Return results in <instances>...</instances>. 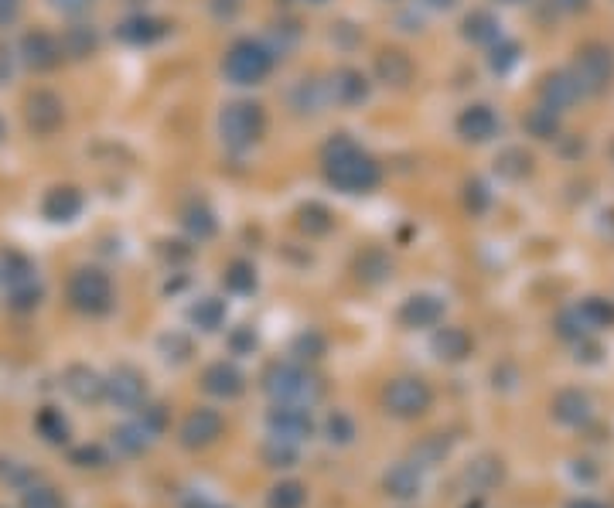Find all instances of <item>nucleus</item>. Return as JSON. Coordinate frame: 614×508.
Returning <instances> with one entry per match:
<instances>
[{
    "label": "nucleus",
    "mask_w": 614,
    "mask_h": 508,
    "mask_svg": "<svg viewBox=\"0 0 614 508\" xmlns=\"http://www.w3.org/2000/svg\"><path fill=\"white\" fill-rule=\"evenodd\" d=\"M297 457H301V444H294V440L267 437V444H263V461L270 468H294Z\"/></svg>",
    "instance_id": "obj_30"
},
{
    "label": "nucleus",
    "mask_w": 614,
    "mask_h": 508,
    "mask_svg": "<svg viewBox=\"0 0 614 508\" xmlns=\"http://www.w3.org/2000/svg\"><path fill=\"white\" fill-rule=\"evenodd\" d=\"M18 11H21L18 0H0V24H11L18 18Z\"/></svg>",
    "instance_id": "obj_51"
},
{
    "label": "nucleus",
    "mask_w": 614,
    "mask_h": 508,
    "mask_svg": "<svg viewBox=\"0 0 614 508\" xmlns=\"http://www.w3.org/2000/svg\"><path fill=\"white\" fill-rule=\"evenodd\" d=\"M48 4H52L58 14H72V18H76V14H86L89 11V4H93V0H48Z\"/></svg>",
    "instance_id": "obj_50"
},
{
    "label": "nucleus",
    "mask_w": 614,
    "mask_h": 508,
    "mask_svg": "<svg viewBox=\"0 0 614 508\" xmlns=\"http://www.w3.org/2000/svg\"><path fill=\"white\" fill-rule=\"evenodd\" d=\"M325 437L331 440V444H352L355 440V423H352V416L342 413V410H335L328 416V423H325Z\"/></svg>",
    "instance_id": "obj_38"
},
{
    "label": "nucleus",
    "mask_w": 614,
    "mask_h": 508,
    "mask_svg": "<svg viewBox=\"0 0 614 508\" xmlns=\"http://www.w3.org/2000/svg\"><path fill=\"white\" fill-rule=\"evenodd\" d=\"M321 168H325L328 185L342 191V195H369L383 181L379 164L348 137L328 140L325 151H321Z\"/></svg>",
    "instance_id": "obj_1"
},
{
    "label": "nucleus",
    "mask_w": 614,
    "mask_h": 508,
    "mask_svg": "<svg viewBox=\"0 0 614 508\" xmlns=\"http://www.w3.org/2000/svg\"><path fill=\"white\" fill-rule=\"evenodd\" d=\"M69 301L76 311L99 318L113 307V280L96 266H79L69 277Z\"/></svg>",
    "instance_id": "obj_5"
},
{
    "label": "nucleus",
    "mask_w": 614,
    "mask_h": 508,
    "mask_svg": "<svg viewBox=\"0 0 614 508\" xmlns=\"http://www.w3.org/2000/svg\"><path fill=\"white\" fill-rule=\"evenodd\" d=\"M222 430H226L222 413L209 410V406H198V410L188 413L185 423H181V444H185L188 451H202V447H209L222 437Z\"/></svg>",
    "instance_id": "obj_11"
},
{
    "label": "nucleus",
    "mask_w": 614,
    "mask_h": 508,
    "mask_svg": "<svg viewBox=\"0 0 614 508\" xmlns=\"http://www.w3.org/2000/svg\"><path fill=\"white\" fill-rule=\"evenodd\" d=\"M72 464H79V468H103L106 451H103V447H96V444L79 447V451H72Z\"/></svg>",
    "instance_id": "obj_48"
},
{
    "label": "nucleus",
    "mask_w": 614,
    "mask_h": 508,
    "mask_svg": "<svg viewBox=\"0 0 614 508\" xmlns=\"http://www.w3.org/2000/svg\"><path fill=\"white\" fill-rule=\"evenodd\" d=\"M188 321L195 324L198 331H219L226 324V304L219 297H202L188 307Z\"/></svg>",
    "instance_id": "obj_26"
},
{
    "label": "nucleus",
    "mask_w": 614,
    "mask_h": 508,
    "mask_svg": "<svg viewBox=\"0 0 614 508\" xmlns=\"http://www.w3.org/2000/svg\"><path fill=\"white\" fill-rule=\"evenodd\" d=\"M38 304H41V287H38V280L11 290V307H14V311H35Z\"/></svg>",
    "instance_id": "obj_44"
},
{
    "label": "nucleus",
    "mask_w": 614,
    "mask_h": 508,
    "mask_svg": "<svg viewBox=\"0 0 614 508\" xmlns=\"http://www.w3.org/2000/svg\"><path fill=\"white\" fill-rule=\"evenodd\" d=\"M35 427L48 444H65V440H69V420H65L62 410H55V406H45V410L38 413Z\"/></svg>",
    "instance_id": "obj_33"
},
{
    "label": "nucleus",
    "mask_w": 614,
    "mask_h": 508,
    "mask_svg": "<svg viewBox=\"0 0 614 508\" xmlns=\"http://www.w3.org/2000/svg\"><path fill=\"white\" fill-rule=\"evenodd\" d=\"M519 62V45L516 41H509V38H499L492 45V55H488V65H492L499 76H505V72L512 69V65Z\"/></svg>",
    "instance_id": "obj_39"
},
{
    "label": "nucleus",
    "mask_w": 614,
    "mask_h": 508,
    "mask_svg": "<svg viewBox=\"0 0 614 508\" xmlns=\"http://www.w3.org/2000/svg\"><path fill=\"white\" fill-rule=\"evenodd\" d=\"M219 133L229 151H250L253 144L263 140V133H267V113L253 99H236V103L222 106Z\"/></svg>",
    "instance_id": "obj_3"
},
{
    "label": "nucleus",
    "mask_w": 614,
    "mask_h": 508,
    "mask_svg": "<svg viewBox=\"0 0 614 508\" xmlns=\"http://www.w3.org/2000/svg\"><path fill=\"white\" fill-rule=\"evenodd\" d=\"M0 140H4V120H0Z\"/></svg>",
    "instance_id": "obj_57"
},
{
    "label": "nucleus",
    "mask_w": 614,
    "mask_h": 508,
    "mask_svg": "<svg viewBox=\"0 0 614 508\" xmlns=\"http://www.w3.org/2000/svg\"><path fill=\"white\" fill-rule=\"evenodd\" d=\"M495 478H499V471L492 468V461H478V464H471V468L464 471V481H468L471 488H488Z\"/></svg>",
    "instance_id": "obj_47"
},
{
    "label": "nucleus",
    "mask_w": 614,
    "mask_h": 508,
    "mask_svg": "<svg viewBox=\"0 0 614 508\" xmlns=\"http://www.w3.org/2000/svg\"><path fill=\"white\" fill-rule=\"evenodd\" d=\"M383 406L396 420H417V416H423L434 406V389L417 376H400L386 386Z\"/></svg>",
    "instance_id": "obj_6"
},
{
    "label": "nucleus",
    "mask_w": 614,
    "mask_h": 508,
    "mask_svg": "<svg viewBox=\"0 0 614 508\" xmlns=\"http://www.w3.org/2000/svg\"><path fill=\"white\" fill-rule=\"evenodd\" d=\"M488 202H492V195H488L485 181H468V185H464V205H468L475 215L485 212Z\"/></svg>",
    "instance_id": "obj_45"
},
{
    "label": "nucleus",
    "mask_w": 614,
    "mask_h": 508,
    "mask_svg": "<svg viewBox=\"0 0 614 508\" xmlns=\"http://www.w3.org/2000/svg\"><path fill=\"white\" fill-rule=\"evenodd\" d=\"M21 58L28 69L35 72H52L62 65L65 58V48H62V38H55L52 31L45 28H35L21 38Z\"/></svg>",
    "instance_id": "obj_10"
},
{
    "label": "nucleus",
    "mask_w": 614,
    "mask_h": 508,
    "mask_svg": "<svg viewBox=\"0 0 614 508\" xmlns=\"http://www.w3.org/2000/svg\"><path fill=\"white\" fill-rule=\"evenodd\" d=\"M376 76L386 82V86H406L413 79V62L406 52H396V48H386L383 55L376 58Z\"/></svg>",
    "instance_id": "obj_24"
},
{
    "label": "nucleus",
    "mask_w": 614,
    "mask_h": 508,
    "mask_svg": "<svg viewBox=\"0 0 614 508\" xmlns=\"http://www.w3.org/2000/svg\"><path fill=\"white\" fill-rule=\"evenodd\" d=\"M267 427H270V437H284V440L301 444V440H307L314 433V420H311V410H307V406L277 403L267 416Z\"/></svg>",
    "instance_id": "obj_12"
},
{
    "label": "nucleus",
    "mask_w": 614,
    "mask_h": 508,
    "mask_svg": "<svg viewBox=\"0 0 614 508\" xmlns=\"http://www.w3.org/2000/svg\"><path fill=\"white\" fill-rule=\"evenodd\" d=\"M0 280L7 283V290L35 283V266H31L28 256H21V253H4L0 256Z\"/></svg>",
    "instance_id": "obj_27"
},
{
    "label": "nucleus",
    "mask_w": 614,
    "mask_h": 508,
    "mask_svg": "<svg viewBox=\"0 0 614 508\" xmlns=\"http://www.w3.org/2000/svg\"><path fill=\"white\" fill-rule=\"evenodd\" d=\"M185 229H188V236H195V239H212L219 222H215V212L205 202H192L185 208Z\"/></svg>",
    "instance_id": "obj_29"
},
{
    "label": "nucleus",
    "mask_w": 614,
    "mask_h": 508,
    "mask_svg": "<svg viewBox=\"0 0 614 508\" xmlns=\"http://www.w3.org/2000/svg\"><path fill=\"white\" fill-rule=\"evenodd\" d=\"M430 345L441 362H464L471 355V335L464 328H437Z\"/></svg>",
    "instance_id": "obj_22"
},
{
    "label": "nucleus",
    "mask_w": 614,
    "mask_h": 508,
    "mask_svg": "<svg viewBox=\"0 0 614 508\" xmlns=\"http://www.w3.org/2000/svg\"><path fill=\"white\" fill-rule=\"evenodd\" d=\"M430 7H441V11H447V7H454L458 0H427Z\"/></svg>",
    "instance_id": "obj_54"
},
{
    "label": "nucleus",
    "mask_w": 614,
    "mask_h": 508,
    "mask_svg": "<svg viewBox=\"0 0 614 508\" xmlns=\"http://www.w3.org/2000/svg\"><path fill=\"white\" fill-rule=\"evenodd\" d=\"M495 164H499L502 178H526L529 164H533V157H529L526 151H519V147H509V151H505Z\"/></svg>",
    "instance_id": "obj_40"
},
{
    "label": "nucleus",
    "mask_w": 614,
    "mask_h": 508,
    "mask_svg": "<svg viewBox=\"0 0 614 508\" xmlns=\"http://www.w3.org/2000/svg\"><path fill=\"white\" fill-rule=\"evenodd\" d=\"M499 130H502L499 116H495L492 106H485V103L468 106V110H461L458 116V133L468 144H488L492 137H499Z\"/></svg>",
    "instance_id": "obj_15"
},
{
    "label": "nucleus",
    "mask_w": 614,
    "mask_h": 508,
    "mask_svg": "<svg viewBox=\"0 0 614 508\" xmlns=\"http://www.w3.org/2000/svg\"><path fill=\"white\" fill-rule=\"evenodd\" d=\"M263 393H267L273 403H290V406H307L311 410L321 396H325V382L321 376H314L311 369L294 362H273L267 372H263Z\"/></svg>",
    "instance_id": "obj_2"
},
{
    "label": "nucleus",
    "mask_w": 614,
    "mask_h": 508,
    "mask_svg": "<svg viewBox=\"0 0 614 508\" xmlns=\"http://www.w3.org/2000/svg\"><path fill=\"white\" fill-rule=\"evenodd\" d=\"M331 96L342 106H359L369 99V79L359 69H338L335 79H331Z\"/></svg>",
    "instance_id": "obj_21"
},
{
    "label": "nucleus",
    "mask_w": 614,
    "mask_h": 508,
    "mask_svg": "<svg viewBox=\"0 0 614 508\" xmlns=\"http://www.w3.org/2000/svg\"><path fill=\"white\" fill-rule=\"evenodd\" d=\"M383 488L389 498H400V502H410V498H417L423 491V474L413 461L406 464H396V468L386 471L383 478Z\"/></svg>",
    "instance_id": "obj_19"
},
{
    "label": "nucleus",
    "mask_w": 614,
    "mask_h": 508,
    "mask_svg": "<svg viewBox=\"0 0 614 508\" xmlns=\"http://www.w3.org/2000/svg\"><path fill=\"white\" fill-rule=\"evenodd\" d=\"M185 508H226V505L212 502V498H205V495H195V498H185Z\"/></svg>",
    "instance_id": "obj_53"
},
{
    "label": "nucleus",
    "mask_w": 614,
    "mask_h": 508,
    "mask_svg": "<svg viewBox=\"0 0 614 508\" xmlns=\"http://www.w3.org/2000/svg\"><path fill=\"white\" fill-rule=\"evenodd\" d=\"M106 399L120 410H140L147 403V379L134 365H116L106 379Z\"/></svg>",
    "instance_id": "obj_9"
},
{
    "label": "nucleus",
    "mask_w": 614,
    "mask_h": 508,
    "mask_svg": "<svg viewBox=\"0 0 614 508\" xmlns=\"http://www.w3.org/2000/svg\"><path fill=\"white\" fill-rule=\"evenodd\" d=\"M21 508H62V498H58V491L48 485H31L21 495Z\"/></svg>",
    "instance_id": "obj_42"
},
{
    "label": "nucleus",
    "mask_w": 614,
    "mask_h": 508,
    "mask_svg": "<svg viewBox=\"0 0 614 508\" xmlns=\"http://www.w3.org/2000/svg\"><path fill=\"white\" fill-rule=\"evenodd\" d=\"M553 7H560L563 14H580L587 7V0H553Z\"/></svg>",
    "instance_id": "obj_52"
},
{
    "label": "nucleus",
    "mask_w": 614,
    "mask_h": 508,
    "mask_svg": "<svg viewBox=\"0 0 614 508\" xmlns=\"http://www.w3.org/2000/svg\"><path fill=\"white\" fill-rule=\"evenodd\" d=\"M62 48H65V55H72V58H89L99 48V35L93 28H86V24H76V28L65 31Z\"/></svg>",
    "instance_id": "obj_31"
},
{
    "label": "nucleus",
    "mask_w": 614,
    "mask_h": 508,
    "mask_svg": "<svg viewBox=\"0 0 614 508\" xmlns=\"http://www.w3.org/2000/svg\"><path fill=\"white\" fill-rule=\"evenodd\" d=\"M24 123H28V130L38 133V137H52V133L62 130V123H65L62 99H58L55 93H48V89L31 93L28 99H24Z\"/></svg>",
    "instance_id": "obj_8"
},
{
    "label": "nucleus",
    "mask_w": 614,
    "mask_h": 508,
    "mask_svg": "<svg viewBox=\"0 0 614 508\" xmlns=\"http://www.w3.org/2000/svg\"><path fill=\"white\" fill-rule=\"evenodd\" d=\"M526 130L533 133V137H539V140L557 137V130H560V113L546 110V106H536V110L526 116Z\"/></svg>",
    "instance_id": "obj_37"
},
{
    "label": "nucleus",
    "mask_w": 614,
    "mask_h": 508,
    "mask_svg": "<svg viewBox=\"0 0 614 508\" xmlns=\"http://www.w3.org/2000/svg\"><path fill=\"white\" fill-rule=\"evenodd\" d=\"M584 318L591 324H614V304L601 301V297H591V301H584Z\"/></svg>",
    "instance_id": "obj_46"
},
{
    "label": "nucleus",
    "mask_w": 614,
    "mask_h": 508,
    "mask_svg": "<svg viewBox=\"0 0 614 508\" xmlns=\"http://www.w3.org/2000/svg\"><path fill=\"white\" fill-rule=\"evenodd\" d=\"M301 4H325V0H301Z\"/></svg>",
    "instance_id": "obj_56"
},
{
    "label": "nucleus",
    "mask_w": 614,
    "mask_h": 508,
    "mask_svg": "<svg viewBox=\"0 0 614 508\" xmlns=\"http://www.w3.org/2000/svg\"><path fill=\"white\" fill-rule=\"evenodd\" d=\"M304 505H307V488L301 481H280L267 495V508H304Z\"/></svg>",
    "instance_id": "obj_34"
},
{
    "label": "nucleus",
    "mask_w": 614,
    "mask_h": 508,
    "mask_svg": "<svg viewBox=\"0 0 614 508\" xmlns=\"http://www.w3.org/2000/svg\"><path fill=\"white\" fill-rule=\"evenodd\" d=\"M297 222H301V229L307 236H328L331 226H335V219H331V212L321 202H307L301 205V212H297Z\"/></svg>",
    "instance_id": "obj_32"
},
{
    "label": "nucleus",
    "mask_w": 614,
    "mask_h": 508,
    "mask_svg": "<svg viewBox=\"0 0 614 508\" xmlns=\"http://www.w3.org/2000/svg\"><path fill=\"white\" fill-rule=\"evenodd\" d=\"M502 4H522V0H502Z\"/></svg>",
    "instance_id": "obj_58"
},
{
    "label": "nucleus",
    "mask_w": 614,
    "mask_h": 508,
    "mask_svg": "<svg viewBox=\"0 0 614 508\" xmlns=\"http://www.w3.org/2000/svg\"><path fill=\"white\" fill-rule=\"evenodd\" d=\"M389 270H393V263L386 260L379 249H372V253H365L362 260H359V277L365 283H379V280H386L389 277Z\"/></svg>",
    "instance_id": "obj_41"
},
{
    "label": "nucleus",
    "mask_w": 614,
    "mask_h": 508,
    "mask_svg": "<svg viewBox=\"0 0 614 508\" xmlns=\"http://www.w3.org/2000/svg\"><path fill=\"white\" fill-rule=\"evenodd\" d=\"M580 96H584V89H580L574 72H553V76H546L543 86H539V103L553 113H567Z\"/></svg>",
    "instance_id": "obj_14"
},
{
    "label": "nucleus",
    "mask_w": 614,
    "mask_h": 508,
    "mask_svg": "<svg viewBox=\"0 0 614 508\" xmlns=\"http://www.w3.org/2000/svg\"><path fill=\"white\" fill-rule=\"evenodd\" d=\"M222 72L232 86H260L273 72V48L256 38H236L222 58Z\"/></svg>",
    "instance_id": "obj_4"
},
{
    "label": "nucleus",
    "mask_w": 614,
    "mask_h": 508,
    "mask_svg": "<svg viewBox=\"0 0 614 508\" xmlns=\"http://www.w3.org/2000/svg\"><path fill=\"white\" fill-rule=\"evenodd\" d=\"M62 386L82 406H93L106 399V379L96 369H89V365H69L62 376Z\"/></svg>",
    "instance_id": "obj_13"
},
{
    "label": "nucleus",
    "mask_w": 614,
    "mask_h": 508,
    "mask_svg": "<svg viewBox=\"0 0 614 508\" xmlns=\"http://www.w3.org/2000/svg\"><path fill=\"white\" fill-rule=\"evenodd\" d=\"M570 508H604V505H597V502H587V498H584V502H574V505H570Z\"/></svg>",
    "instance_id": "obj_55"
},
{
    "label": "nucleus",
    "mask_w": 614,
    "mask_h": 508,
    "mask_svg": "<svg viewBox=\"0 0 614 508\" xmlns=\"http://www.w3.org/2000/svg\"><path fill=\"white\" fill-rule=\"evenodd\" d=\"M447 440L444 437H423L420 444H417V451H413V464H417V468L423 471V468H434V464H441L444 457H447Z\"/></svg>",
    "instance_id": "obj_36"
},
{
    "label": "nucleus",
    "mask_w": 614,
    "mask_h": 508,
    "mask_svg": "<svg viewBox=\"0 0 614 508\" xmlns=\"http://www.w3.org/2000/svg\"><path fill=\"white\" fill-rule=\"evenodd\" d=\"M82 212V195L76 188H52L45 195V202H41V215H45L48 222H72L79 219Z\"/></svg>",
    "instance_id": "obj_20"
},
{
    "label": "nucleus",
    "mask_w": 614,
    "mask_h": 508,
    "mask_svg": "<svg viewBox=\"0 0 614 508\" xmlns=\"http://www.w3.org/2000/svg\"><path fill=\"white\" fill-rule=\"evenodd\" d=\"M584 89V96H597L611 86V76H614V58L601 41H587L584 48L577 52V62L570 69Z\"/></svg>",
    "instance_id": "obj_7"
},
{
    "label": "nucleus",
    "mask_w": 614,
    "mask_h": 508,
    "mask_svg": "<svg viewBox=\"0 0 614 508\" xmlns=\"http://www.w3.org/2000/svg\"><path fill=\"white\" fill-rule=\"evenodd\" d=\"M553 413H557L560 423H570V427H577V423H584L587 416H591V403H587V396L574 393V389H567V393L557 396V403H553Z\"/></svg>",
    "instance_id": "obj_28"
},
{
    "label": "nucleus",
    "mask_w": 614,
    "mask_h": 508,
    "mask_svg": "<svg viewBox=\"0 0 614 508\" xmlns=\"http://www.w3.org/2000/svg\"><path fill=\"white\" fill-rule=\"evenodd\" d=\"M229 345H232V352H253V348H256V331L253 328H236V331H232V338H229Z\"/></svg>",
    "instance_id": "obj_49"
},
{
    "label": "nucleus",
    "mask_w": 614,
    "mask_h": 508,
    "mask_svg": "<svg viewBox=\"0 0 614 508\" xmlns=\"http://www.w3.org/2000/svg\"><path fill=\"white\" fill-rule=\"evenodd\" d=\"M202 389L215 399H239L246 389V376L232 362H212L202 376Z\"/></svg>",
    "instance_id": "obj_16"
},
{
    "label": "nucleus",
    "mask_w": 614,
    "mask_h": 508,
    "mask_svg": "<svg viewBox=\"0 0 614 508\" xmlns=\"http://www.w3.org/2000/svg\"><path fill=\"white\" fill-rule=\"evenodd\" d=\"M468 508H481V502H475V505H468Z\"/></svg>",
    "instance_id": "obj_59"
},
{
    "label": "nucleus",
    "mask_w": 614,
    "mask_h": 508,
    "mask_svg": "<svg viewBox=\"0 0 614 508\" xmlns=\"http://www.w3.org/2000/svg\"><path fill=\"white\" fill-rule=\"evenodd\" d=\"M464 38L475 45H495L502 38V24L492 11H471L464 18Z\"/></svg>",
    "instance_id": "obj_25"
},
{
    "label": "nucleus",
    "mask_w": 614,
    "mask_h": 508,
    "mask_svg": "<svg viewBox=\"0 0 614 508\" xmlns=\"http://www.w3.org/2000/svg\"><path fill=\"white\" fill-rule=\"evenodd\" d=\"M400 321L406 328H437L444 321V301L437 294H413L400 307Z\"/></svg>",
    "instance_id": "obj_17"
},
{
    "label": "nucleus",
    "mask_w": 614,
    "mask_h": 508,
    "mask_svg": "<svg viewBox=\"0 0 614 508\" xmlns=\"http://www.w3.org/2000/svg\"><path fill=\"white\" fill-rule=\"evenodd\" d=\"M164 35H168V24L161 18H154V14H134V18L116 24V38H120L123 45H134V48L154 45V41H161Z\"/></svg>",
    "instance_id": "obj_18"
},
{
    "label": "nucleus",
    "mask_w": 614,
    "mask_h": 508,
    "mask_svg": "<svg viewBox=\"0 0 614 508\" xmlns=\"http://www.w3.org/2000/svg\"><path fill=\"white\" fill-rule=\"evenodd\" d=\"M294 355L301 358V362H314V358L325 355V338H321L318 331H304V335L294 338Z\"/></svg>",
    "instance_id": "obj_43"
},
{
    "label": "nucleus",
    "mask_w": 614,
    "mask_h": 508,
    "mask_svg": "<svg viewBox=\"0 0 614 508\" xmlns=\"http://www.w3.org/2000/svg\"><path fill=\"white\" fill-rule=\"evenodd\" d=\"M226 290L229 294H239V297H246V294H253L256 290V270L246 260H236V263H229L226 266Z\"/></svg>",
    "instance_id": "obj_35"
},
{
    "label": "nucleus",
    "mask_w": 614,
    "mask_h": 508,
    "mask_svg": "<svg viewBox=\"0 0 614 508\" xmlns=\"http://www.w3.org/2000/svg\"><path fill=\"white\" fill-rule=\"evenodd\" d=\"M113 440H116V447H120L123 454L137 457V454H144L147 447L154 444V440H157V433H154V430L147 427V423L137 416L134 423H123V427H116V430H113Z\"/></svg>",
    "instance_id": "obj_23"
}]
</instances>
